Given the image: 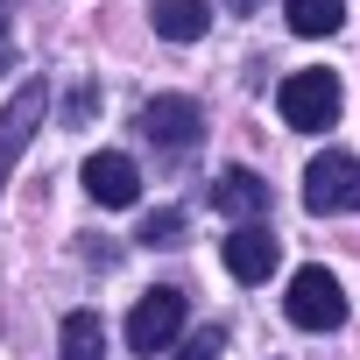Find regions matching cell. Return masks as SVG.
I'll return each instance as SVG.
<instances>
[{
  "label": "cell",
  "instance_id": "1",
  "mask_svg": "<svg viewBox=\"0 0 360 360\" xmlns=\"http://www.w3.org/2000/svg\"><path fill=\"white\" fill-rule=\"evenodd\" d=\"M276 106H283V120H290L297 134H325V127L339 120V71H325V64H311V71H297V78H283V92H276Z\"/></svg>",
  "mask_w": 360,
  "mask_h": 360
},
{
  "label": "cell",
  "instance_id": "2",
  "mask_svg": "<svg viewBox=\"0 0 360 360\" xmlns=\"http://www.w3.org/2000/svg\"><path fill=\"white\" fill-rule=\"evenodd\" d=\"M283 311H290V325H304V332H339V325H346V290H339L332 269H297Z\"/></svg>",
  "mask_w": 360,
  "mask_h": 360
},
{
  "label": "cell",
  "instance_id": "3",
  "mask_svg": "<svg viewBox=\"0 0 360 360\" xmlns=\"http://www.w3.org/2000/svg\"><path fill=\"white\" fill-rule=\"evenodd\" d=\"M176 339H184V290H148L134 311H127V346L134 353H169Z\"/></svg>",
  "mask_w": 360,
  "mask_h": 360
},
{
  "label": "cell",
  "instance_id": "4",
  "mask_svg": "<svg viewBox=\"0 0 360 360\" xmlns=\"http://www.w3.org/2000/svg\"><path fill=\"white\" fill-rule=\"evenodd\" d=\"M304 205H311V212H325V219L360 205V162H353L346 148H325V155L304 169Z\"/></svg>",
  "mask_w": 360,
  "mask_h": 360
},
{
  "label": "cell",
  "instance_id": "5",
  "mask_svg": "<svg viewBox=\"0 0 360 360\" xmlns=\"http://www.w3.org/2000/svg\"><path fill=\"white\" fill-rule=\"evenodd\" d=\"M43 106H50V92H43V78H29L8 106H0V191H8V176H15V162H22V148L36 141V127H43Z\"/></svg>",
  "mask_w": 360,
  "mask_h": 360
},
{
  "label": "cell",
  "instance_id": "6",
  "mask_svg": "<svg viewBox=\"0 0 360 360\" xmlns=\"http://www.w3.org/2000/svg\"><path fill=\"white\" fill-rule=\"evenodd\" d=\"M141 127H148V141H155V148L184 155V148H198L205 113H198V99H184V92H162V99H148V106H141Z\"/></svg>",
  "mask_w": 360,
  "mask_h": 360
},
{
  "label": "cell",
  "instance_id": "7",
  "mask_svg": "<svg viewBox=\"0 0 360 360\" xmlns=\"http://www.w3.org/2000/svg\"><path fill=\"white\" fill-rule=\"evenodd\" d=\"M85 191H92V205H134L141 198V169L120 148H99V155H85Z\"/></svg>",
  "mask_w": 360,
  "mask_h": 360
},
{
  "label": "cell",
  "instance_id": "8",
  "mask_svg": "<svg viewBox=\"0 0 360 360\" xmlns=\"http://www.w3.org/2000/svg\"><path fill=\"white\" fill-rule=\"evenodd\" d=\"M226 276L233 283H269L276 276V233L269 226H233L226 233Z\"/></svg>",
  "mask_w": 360,
  "mask_h": 360
},
{
  "label": "cell",
  "instance_id": "9",
  "mask_svg": "<svg viewBox=\"0 0 360 360\" xmlns=\"http://www.w3.org/2000/svg\"><path fill=\"white\" fill-rule=\"evenodd\" d=\"M212 205H219L226 219H262V212H269V184H262L255 169H226L219 184H212Z\"/></svg>",
  "mask_w": 360,
  "mask_h": 360
},
{
  "label": "cell",
  "instance_id": "10",
  "mask_svg": "<svg viewBox=\"0 0 360 360\" xmlns=\"http://www.w3.org/2000/svg\"><path fill=\"white\" fill-rule=\"evenodd\" d=\"M148 22H155L162 43H198V36L212 29V8H205V0H155Z\"/></svg>",
  "mask_w": 360,
  "mask_h": 360
},
{
  "label": "cell",
  "instance_id": "11",
  "mask_svg": "<svg viewBox=\"0 0 360 360\" xmlns=\"http://www.w3.org/2000/svg\"><path fill=\"white\" fill-rule=\"evenodd\" d=\"M283 22L297 36H332L346 22V0H283Z\"/></svg>",
  "mask_w": 360,
  "mask_h": 360
},
{
  "label": "cell",
  "instance_id": "12",
  "mask_svg": "<svg viewBox=\"0 0 360 360\" xmlns=\"http://www.w3.org/2000/svg\"><path fill=\"white\" fill-rule=\"evenodd\" d=\"M64 360H106V325L92 311H71L64 318Z\"/></svg>",
  "mask_w": 360,
  "mask_h": 360
},
{
  "label": "cell",
  "instance_id": "13",
  "mask_svg": "<svg viewBox=\"0 0 360 360\" xmlns=\"http://www.w3.org/2000/svg\"><path fill=\"white\" fill-rule=\"evenodd\" d=\"M226 353V325H198L191 339H184V353H176V360H219Z\"/></svg>",
  "mask_w": 360,
  "mask_h": 360
},
{
  "label": "cell",
  "instance_id": "14",
  "mask_svg": "<svg viewBox=\"0 0 360 360\" xmlns=\"http://www.w3.org/2000/svg\"><path fill=\"white\" fill-rule=\"evenodd\" d=\"M176 233H184V212H155V219L141 226V240H148V248H176Z\"/></svg>",
  "mask_w": 360,
  "mask_h": 360
},
{
  "label": "cell",
  "instance_id": "15",
  "mask_svg": "<svg viewBox=\"0 0 360 360\" xmlns=\"http://www.w3.org/2000/svg\"><path fill=\"white\" fill-rule=\"evenodd\" d=\"M8 57H15V43H8V15H0V71H8Z\"/></svg>",
  "mask_w": 360,
  "mask_h": 360
},
{
  "label": "cell",
  "instance_id": "16",
  "mask_svg": "<svg viewBox=\"0 0 360 360\" xmlns=\"http://www.w3.org/2000/svg\"><path fill=\"white\" fill-rule=\"evenodd\" d=\"M226 8H240V15H248V8H262V0H226Z\"/></svg>",
  "mask_w": 360,
  "mask_h": 360
}]
</instances>
